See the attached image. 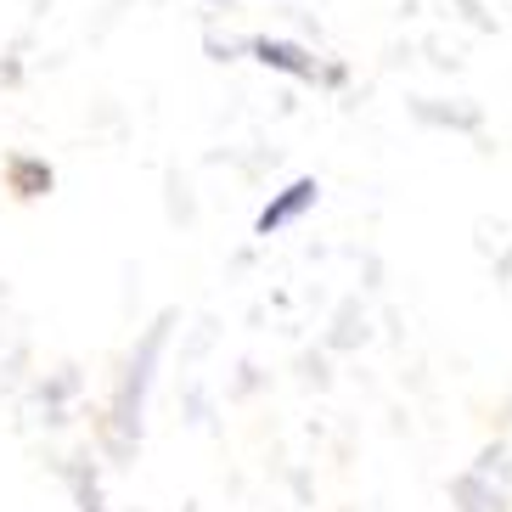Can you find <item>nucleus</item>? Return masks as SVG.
<instances>
[{
	"instance_id": "obj_1",
	"label": "nucleus",
	"mask_w": 512,
	"mask_h": 512,
	"mask_svg": "<svg viewBox=\"0 0 512 512\" xmlns=\"http://www.w3.org/2000/svg\"><path fill=\"white\" fill-rule=\"evenodd\" d=\"M316 197H321V186H316V181H293L282 197H276V203H265V209H259L254 231H259V237H271V231L293 226V220H299L304 209H316Z\"/></svg>"
},
{
	"instance_id": "obj_2",
	"label": "nucleus",
	"mask_w": 512,
	"mask_h": 512,
	"mask_svg": "<svg viewBox=\"0 0 512 512\" xmlns=\"http://www.w3.org/2000/svg\"><path fill=\"white\" fill-rule=\"evenodd\" d=\"M254 57L265 62V68H282V74H299V79H310V74H316V62H310V51L282 46V40H254Z\"/></svg>"
}]
</instances>
